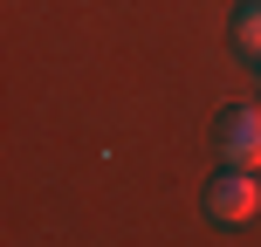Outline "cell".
Instances as JSON below:
<instances>
[{
  "label": "cell",
  "mask_w": 261,
  "mask_h": 247,
  "mask_svg": "<svg viewBox=\"0 0 261 247\" xmlns=\"http://www.w3.org/2000/svg\"><path fill=\"white\" fill-rule=\"evenodd\" d=\"M206 213H213L220 227H241V220H254V213H261V185H254V172H234V165H227L220 179L206 185Z\"/></svg>",
  "instance_id": "obj_1"
},
{
  "label": "cell",
  "mask_w": 261,
  "mask_h": 247,
  "mask_svg": "<svg viewBox=\"0 0 261 247\" xmlns=\"http://www.w3.org/2000/svg\"><path fill=\"white\" fill-rule=\"evenodd\" d=\"M220 151L234 172H261V110H227L220 117Z\"/></svg>",
  "instance_id": "obj_2"
},
{
  "label": "cell",
  "mask_w": 261,
  "mask_h": 247,
  "mask_svg": "<svg viewBox=\"0 0 261 247\" xmlns=\"http://www.w3.org/2000/svg\"><path fill=\"white\" fill-rule=\"evenodd\" d=\"M234 41L261 62V0H241V7H234Z\"/></svg>",
  "instance_id": "obj_3"
}]
</instances>
